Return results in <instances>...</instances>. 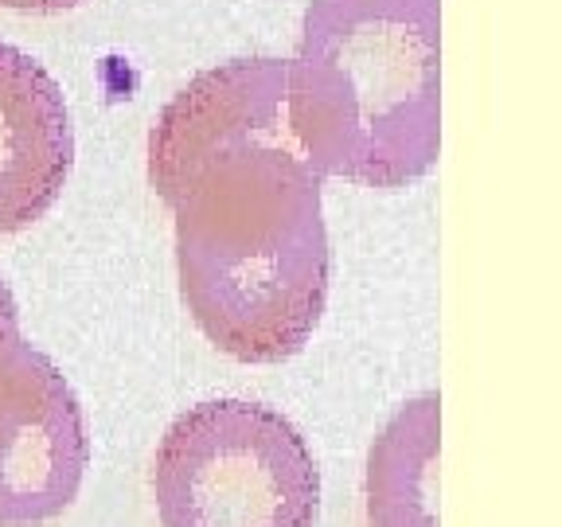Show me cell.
Returning <instances> with one entry per match:
<instances>
[{"instance_id": "obj_1", "label": "cell", "mask_w": 562, "mask_h": 527, "mask_svg": "<svg viewBox=\"0 0 562 527\" xmlns=\"http://www.w3.org/2000/svg\"><path fill=\"white\" fill-rule=\"evenodd\" d=\"M321 176L301 153L255 149L207 165L172 203L188 313L238 363H281L328 305Z\"/></svg>"}, {"instance_id": "obj_2", "label": "cell", "mask_w": 562, "mask_h": 527, "mask_svg": "<svg viewBox=\"0 0 562 527\" xmlns=\"http://www.w3.org/2000/svg\"><path fill=\"white\" fill-rule=\"evenodd\" d=\"M290 117L321 180L406 188L441 149V0H308Z\"/></svg>"}, {"instance_id": "obj_3", "label": "cell", "mask_w": 562, "mask_h": 527, "mask_svg": "<svg viewBox=\"0 0 562 527\" xmlns=\"http://www.w3.org/2000/svg\"><path fill=\"white\" fill-rule=\"evenodd\" d=\"M149 481L165 527H313L321 512L308 441L281 411L246 399L176 414Z\"/></svg>"}, {"instance_id": "obj_4", "label": "cell", "mask_w": 562, "mask_h": 527, "mask_svg": "<svg viewBox=\"0 0 562 527\" xmlns=\"http://www.w3.org/2000/svg\"><path fill=\"white\" fill-rule=\"evenodd\" d=\"M87 466V418L70 383L20 328H0V527L63 516Z\"/></svg>"}, {"instance_id": "obj_5", "label": "cell", "mask_w": 562, "mask_h": 527, "mask_svg": "<svg viewBox=\"0 0 562 527\" xmlns=\"http://www.w3.org/2000/svg\"><path fill=\"white\" fill-rule=\"evenodd\" d=\"M255 149L301 153L285 59L220 63L172 94L149 130V184L172 208L207 165Z\"/></svg>"}, {"instance_id": "obj_6", "label": "cell", "mask_w": 562, "mask_h": 527, "mask_svg": "<svg viewBox=\"0 0 562 527\" xmlns=\"http://www.w3.org/2000/svg\"><path fill=\"white\" fill-rule=\"evenodd\" d=\"M75 130L44 63L0 40V235L32 227L63 195Z\"/></svg>"}, {"instance_id": "obj_7", "label": "cell", "mask_w": 562, "mask_h": 527, "mask_svg": "<svg viewBox=\"0 0 562 527\" xmlns=\"http://www.w3.org/2000/svg\"><path fill=\"white\" fill-rule=\"evenodd\" d=\"M438 395H418L386 422L368 453V524L438 527Z\"/></svg>"}, {"instance_id": "obj_8", "label": "cell", "mask_w": 562, "mask_h": 527, "mask_svg": "<svg viewBox=\"0 0 562 527\" xmlns=\"http://www.w3.org/2000/svg\"><path fill=\"white\" fill-rule=\"evenodd\" d=\"M79 4H87V0H0V9H12V12H44V16H52V12L79 9Z\"/></svg>"}, {"instance_id": "obj_9", "label": "cell", "mask_w": 562, "mask_h": 527, "mask_svg": "<svg viewBox=\"0 0 562 527\" xmlns=\"http://www.w3.org/2000/svg\"><path fill=\"white\" fill-rule=\"evenodd\" d=\"M0 328H20V309L16 298H12L9 281L0 278Z\"/></svg>"}]
</instances>
